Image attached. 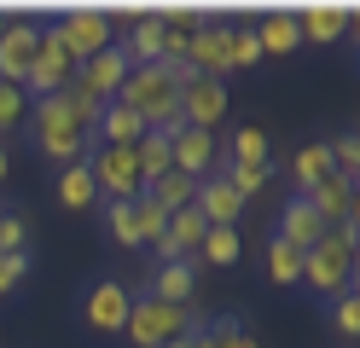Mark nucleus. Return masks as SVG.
Returning a JSON list of instances; mask_svg holds the SVG:
<instances>
[{"label":"nucleus","mask_w":360,"mask_h":348,"mask_svg":"<svg viewBox=\"0 0 360 348\" xmlns=\"http://www.w3.org/2000/svg\"><path fill=\"white\" fill-rule=\"evenodd\" d=\"M94 122H99V110L94 105H82L70 99V93H53V99H35L30 105V134H35V151L47 157V162H82L87 146H94Z\"/></svg>","instance_id":"1"},{"label":"nucleus","mask_w":360,"mask_h":348,"mask_svg":"<svg viewBox=\"0 0 360 348\" xmlns=\"http://www.w3.org/2000/svg\"><path fill=\"white\" fill-rule=\"evenodd\" d=\"M117 105H128L146 122V134H163L180 122V64H134L128 82L117 93Z\"/></svg>","instance_id":"2"},{"label":"nucleus","mask_w":360,"mask_h":348,"mask_svg":"<svg viewBox=\"0 0 360 348\" xmlns=\"http://www.w3.org/2000/svg\"><path fill=\"white\" fill-rule=\"evenodd\" d=\"M354 238L360 226H331L320 244L302 250V290H314L320 302L354 290Z\"/></svg>","instance_id":"3"},{"label":"nucleus","mask_w":360,"mask_h":348,"mask_svg":"<svg viewBox=\"0 0 360 348\" xmlns=\"http://www.w3.org/2000/svg\"><path fill=\"white\" fill-rule=\"evenodd\" d=\"M128 308H134V290L122 278H87L82 296H76V319H82V331H94V337H122Z\"/></svg>","instance_id":"4"},{"label":"nucleus","mask_w":360,"mask_h":348,"mask_svg":"<svg viewBox=\"0 0 360 348\" xmlns=\"http://www.w3.org/2000/svg\"><path fill=\"white\" fill-rule=\"evenodd\" d=\"M87 174H94L99 186V198L105 203H134L146 192V180H140V162H134V146H87Z\"/></svg>","instance_id":"5"},{"label":"nucleus","mask_w":360,"mask_h":348,"mask_svg":"<svg viewBox=\"0 0 360 348\" xmlns=\"http://www.w3.org/2000/svg\"><path fill=\"white\" fill-rule=\"evenodd\" d=\"M192 308H169V302H151V296H134V308H128V325H122V337L134 348H163L174 337H186L192 331Z\"/></svg>","instance_id":"6"},{"label":"nucleus","mask_w":360,"mask_h":348,"mask_svg":"<svg viewBox=\"0 0 360 348\" xmlns=\"http://www.w3.org/2000/svg\"><path fill=\"white\" fill-rule=\"evenodd\" d=\"M47 35H53L76 64H87L94 53L110 46V12H99V6H70V12H58V18L47 23Z\"/></svg>","instance_id":"7"},{"label":"nucleus","mask_w":360,"mask_h":348,"mask_svg":"<svg viewBox=\"0 0 360 348\" xmlns=\"http://www.w3.org/2000/svg\"><path fill=\"white\" fill-rule=\"evenodd\" d=\"M70 82H76V58L64 53V46H58L47 30H41L35 58H30V76L18 82V87H24V93H30V105H35V99H53V93H64Z\"/></svg>","instance_id":"8"},{"label":"nucleus","mask_w":360,"mask_h":348,"mask_svg":"<svg viewBox=\"0 0 360 348\" xmlns=\"http://www.w3.org/2000/svg\"><path fill=\"white\" fill-rule=\"evenodd\" d=\"M163 134H169V169H174V174H186V180L215 174V162H221V139H215V134L186 128V122H174V128H163Z\"/></svg>","instance_id":"9"},{"label":"nucleus","mask_w":360,"mask_h":348,"mask_svg":"<svg viewBox=\"0 0 360 348\" xmlns=\"http://www.w3.org/2000/svg\"><path fill=\"white\" fill-rule=\"evenodd\" d=\"M290 18H297L302 46H331V41H343L354 30V6L349 0H308V6H290Z\"/></svg>","instance_id":"10"},{"label":"nucleus","mask_w":360,"mask_h":348,"mask_svg":"<svg viewBox=\"0 0 360 348\" xmlns=\"http://www.w3.org/2000/svg\"><path fill=\"white\" fill-rule=\"evenodd\" d=\"M227 35H233V18H198L192 23V46H186V70L192 76L227 82Z\"/></svg>","instance_id":"11"},{"label":"nucleus","mask_w":360,"mask_h":348,"mask_svg":"<svg viewBox=\"0 0 360 348\" xmlns=\"http://www.w3.org/2000/svg\"><path fill=\"white\" fill-rule=\"evenodd\" d=\"M221 116H227V82H215V76H186L180 82V122L186 128L215 134Z\"/></svg>","instance_id":"12"},{"label":"nucleus","mask_w":360,"mask_h":348,"mask_svg":"<svg viewBox=\"0 0 360 348\" xmlns=\"http://www.w3.org/2000/svg\"><path fill=\"white\" fill-rule=\"evenodd\" d=\"M35 41H41V23L35 18H6V30H0V82L18 87V82L30 76Z\"/></svg>","instance_id":"13"},{"label":"nucleus","mask_w":360,"mask_h":348,"mask_svg":"<svg viewBox=\"0 0 360 348\" xmlns=\"http://www.w3.org/2000/svg\"><path fill=\"white\" fill-rule=\"evenodd\" d=\"M308 198V209L320 215L326 226H360V203H354V180H343V174H326L314 192H302Z\"/></svg>","instance_id":"14"},{"label":"nucleus","mask_w":360,"mask_h":348,"mask_svg":"<svg viewBox=\"0 0 360 348\" xmlns=\"http://www.w3.org/2000/svg\"><path fill=\"white\" fill-rule=\"evenodd\" d=\"M192 209H198L210 226H238L244 198L227 186V174H204V180H198V192H192Z\"/></svg>","instance_id":"15"},{"label":"nucleus","mask_w":360,"mask_h":348,"mask_svg":"<svg viewBox=\"0 0 360 348\" xmlns=\"http://www.w3.org/2000/svg\"><path fill=\"white\" fill-rule=\"evenodd\" d=\"M192 290H198V262H163V267L146 278L140 296L169 302V308H192Z\"/></svg>","instance_id":"16"},{"label":"nucleus","mask_w":360,"mask_h":348,"mask_svg":"<svg viewBox=\"0 0 360 348\" xmlns=\"http://www.w3.org/2000/svg\"><path fill=\"white\" fill-rule=\"evenodd\" d=\"M326 232H331V226L308 209V198H297V192L285 198V209H279V232H274V238H285L290 250H308V244H320Z\"/></svg>","instance_id":"17"},{"label":"nucleus","mask_w":360,"mask_h":348,"mask_svg":"<svg viewBox=\"0 0 360 348\" xmlns=\"http://www.w3.org/2000/svg\"><path fill=\"white\" fill-rule=\"evenodd\" d=\"M53 203L70 209V215H82V209L99 203V186H94V174H87V162H64V169L53 174Z\"/></svg>","instance_id":"18"},{"label":"nucleus","mask_w":360,"mask_h":348,"mask_svg":"<svg viewBox=\"0 0 360 348\" xmlns=\"http://www.w3.org/2000/svg\"><path fill=\"white\" fill-rule=\"evenodd\" d=\"M146 139V122L134 116L128 105H99V122H94V146H140Z\"/></svg>","instance_id":"19"},{"label":"nucleus","mask_w":360,"mask_h":348,"mask_svg":"<svg viewBox=\"0 0 360 348\" xmlns=\"http://www.w3.org/2000/svg\"><path fill=\"white\" fill-rule=\"evenodd\" d=\"M117 46H122V58H128V64H163V18H157V12L134 18L128 41H117Z\"/></svg>","instance_id":"20"},{"label":"nucleus","mask_w":360,"mask_h":348,"mask_svg":"<svg viewBox=\"0 0 360 348\" xmlns=\"http://www.w3.org/2000/svg\"><path fill=\"white\" fill-rule=\"evenodd\" d=\"M326 174H337V169H331V139H308V146L290 157V180H297V198H302V192H314V186H320Z\"/></svg>","instance_id":"21"},{"label":"nucleus","mask_w":360,"mask_h":348,"mask_svg":"<svg viewBox=\"0 0 360 348\" xmlns=\"http://www.w3.org/2000/svg\"><path fill=\"white\" fill-rule=\"evenodd\" d=\"M256 46H262V58L267 53H297V46H302V35H297V18H290L285 6H274V12H267L262 23H256Z\"/></svg>","instance_id":"22"},{"label":"nucleus","mask_w":360,"mask_h":348,"mask_svg":"<svg viewBox=\"0 0 360 348\" xmlns=\"http://www.w3.org/2000/svg\"><path fill=\"white\" fill-rule=\"evenodd\" d=\"M238 255H244V232H238V226H210L192 262H204V267H233Z\"/></svg>","instance_id":"23"},{"label":"nucleus","mask_w":360,"mask_h":348,"mask_svg":"<svg viewBox=\"0 0 360 348\" xmlns=\"http://www.w3.org/2000/svg\"><path fill=\"white\" fill-rule=\"evenodd\" d=\"M192 192H198V180H186V174H174V169H169L163 180H151L140 198H146V203H157L163 215H174V209H186V203H192Z\"/></svg>","instance_id":"24"},{"label":"nucleus","mask_w":360,"mask_h":348,"mask_svg":"<svg viewBox=\"0 0 360 348\" xmlns=\"http://www.w3.org/2000/svg\"><path fill=\"white\" fill-rule=\"evenodd\" d=\"M192 348H262L238 319H215V325H198L192 331Z\"/></svg>","instance_id":"25"},{"label":"nucleus","mask_w":360,"mask_h":348,"mask_svg":"<svg viewBox=\"0 0 360 348\" xmlns=\"http://www.w3.org/2000/svg\"><path fill=\"white\" fill-rule=\"evenodd\" d=\"M267 278H274L279 290L302 285V250H290L285 238H267Z\"/></svg>","instance_id":"26"},{"label":"nucleus","mask_w":360,"mask_h":348,"mask_svg":"<svg viewBox=\"0 0 360 348\" xmlns=\"http://www.w3.org/2000/svg\"><path fill=\"white\" fill-rule=\"evenodd\" d=\"M250 162H267V134L256 122H244L227 146V169H250Z\"/></svg>","instance_id":"27"},{"label":"nucleus","mask_w":360,"mask_h":348,"mask_svg":"<svg viewBox=\"0 0 360 348\" xmlns=\"http://www.w3.org/2000/svg\"><path fill=\"white\" fill-rule=\"evenodd\" d=\"M134 162H140V180H163L169 174V134H146L140 146H134Z\"/></svg>","instance_id":"28"},{"label":"nucleus","mask_w":360,"mask_h":348,"mask_svg":"<svg viewBox=\"0 0 360 348\" xmlns=\"http://www.w3.org/2000/svg\"><path fill=\"white\" fill-rule=\"evenodd\" d=\"M221 174H227V186H233V192H238L244 203H250V198L262 192V186L274 180V174H279V162L267 157V162H250V169H221Z\"/></svg>","instance_id":"29"},{"label":"nucleus","mask_w":360,"mask_h":348,"mask_svg":"<svg viewBox=\"0 0 360 348\" xmlns=\"http://www.w3.org/2000/svg\"><path fill=\"white\" fill-rule=\"evenodd\" d=\"M24 122H30V93H24V87H12V82H0V139L18 134Z\"/></svg>","instance_id":"30"},{"label":"nucleus","mask_w":360,"mask_h":348,"mask_svg":"<svg viewBox=\"0 0 360 348\" xmlns=\"http://www.w3.org/2000/svg\"><path fill=\"white\" fill-rule=\"evenodd\" d=\"M105 226L122 250H146L140 244V221H134V203H105Z\"/></svg>","instance_id":"31"},{"label":"nucleus","mask_w":360,"mask_h":348,"mask_svg":"<svg viewBox=\"0 0 360 348\" xmlns=\"http://www.w3.org/2000/svg\"><path fill=\"white\" fill-rule=\"evenodd\" d=\"M256 58H262V46H256V30L233 23V35H227V76H233V70H250Z\"/></svg>","instance_id":"32"},{"label":"nucleus","mask_w":360,"mask_h":348,"mask_svg":"<svg viewBox=\"0 0 360 348\" xmlns=\"http://www.w3.org/2000/svg\"><path fill=\"white\" fill-rule=\"evenodd\" d=\"M30 250V221L18 209H0V255H24Z\"/></svg>","instance_id":"33"},{"label":"nucleus","mask_w":360,"mask_h":348,"mask_svg":"<svg viewBox=\"0 0 360 348\" xmlns=\"http://www.w3.org/2000/svg\"><path fill=\"white\" fill-rule=\"evenodd\" d=\"M326 308H331V325H337V337H360V296H354V290L331 296Z\"/></svg>","instance_id":"34"},{"label":"nucleus","mask_w":360,"mask_h":348,"mask_svg":"<svg viewBox=\"0 0 360 348\" xmlns=\"http://www.w3.org/2000/svg\"><path fill=\"white\" fill-rule=\"evenodd\" d=\"M134 221H140V244H163V232H169V215H163L157 203L134 198Z\"/></svg>","instance_id":"35"},{"label":"nucleus","mask_w":360,"mask_h":348,"mask_svg":"<svg viewBox=\"0 0 360 348\" xmlns=\"http://www.w3.org/2000/svg\"><path fill=\"white\" fill-rule=\"evenodd\" d=\"M331 169L343 174V180H360V139L354 134H337L331 139Z\"/></svg>","instance_id":"36"},{"label":"nucleus","mask_w":360,"mask_h":348,"mask_svg":"<svg viewBox=\"0 0 360 348\" xmlns=\"http://www.w3.org/2000/svg\"><path fill=\"white\" fill-rule=\"evenodd\" d=\"M24 278H30V250L24 255H0V296H12Z\"/></svg>","instance_id":"37"},{"label":"nucleus","mask_w":360,"mask_h":348,"mask_svg":"<svg viewBox=\"0 0 360 348\" xmlns=\"http://www.w3.org/2000/svg\"><path fill=\"white\" fill-rule=\"evenodd\" d=\"M6 162H12V151H6V139H0V192H6Z\"/></svg>","instance_id":"38"},{"label":"nucleus","mask_w":360,"mask_h":348,"mask_svg":"<svg viewBox=\"0 0 360 348\" xmlns=\"http://www.w3.org/2000/svg\"><path fill=\"white\" fill-rule=\"evenodd\" d=\"M192 331H198V325H192ZM192 331H186V337H174V342H163V348H192Z\"/></svg>","instance_id":"39"},{"label":"nucleus","mask_w":360,"mask_h":348,"mask_svg":"<svg viewBox=\"0 0 360 348\" xmlns=\"http://www.w3.org/2000/svg\"><path fill=\"white\" fill-rule=\"evenodd\" d=\"M0 30H6V12H0Z\"/></svg>","instance_id":"40"}]
</instances>
